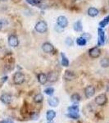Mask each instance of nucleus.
I'll use <instances>...</instances> for the list:
<instances>
[{
	"label": "nucleus",
	"mask_w": 109,
	"mask_h": 123,
	"mask_svg": "<svg viewBox=\"0 0 109 123\" xmlns=\"http://www.w3.org/2000/svg\"><path fill=\"white\" fill-rule=\"evenodd\" d=\"M35 31L39 33H41V34L45 33L48 30V24L45 22L44 21H39V22L36 23V25H35Z\"/></svg>",
	"instance_id": "1"
},
{
	"label": "nucleus",
	"mask_w": 109,
	"mask_h": 123,
	"mask_svg": "<svg viewBox=\"0 0 109 123\" xmlns=\"http://www.w3.org/2000/svg\"><path fill=\"white\" fill-rule=\"evenodd\" d=\"M25 79V75L23 73L20 72V71H17V72H16L14 74V76H13V82L16 85H21L22 83H24Z\"/></svg>",
	"instance_id": "2"
},
{
	"label": "nucleus",
	"mask_w": 109,
	"mask_h": 123,
	"mask_svg": "<svg viewBox=\"0 0 109 123\" xmlns=\"http://www.w3.org/2000/svg\"><path fill=\"white\" fill-rule=\"evenodd\" d=\"M107 102H108V98H107L106 94H104L98 95L95 98V103L99 106H103L107 104Z\"/></svg>",
	"instance_id": "3"
},
{
	"label": "nucleus",
	"mask_w": 109,
	"mask_h": 123,
	"mask_svg": "<svg viewBox=\"0 0 109 123\" xmlns=\"http://www.w3.org/2000/svg\"><path fill=\"white\" fill-rule=\"evenodd\" d=\"M8 44L11 47L16 48L19 45V39L16 35H11L8 37Z\"/></svg>",
	"instance_id": "4"
},
{
	"label": "nucleus",
	"mask_w": 109,
	"mask_h": 123,
	"mask_svg": "<svg viewBox=\"0 0 109 123\" xmlns=\"http://www.w3.org/2000/svg\"><path fill=\"white\" fill-rule=\"evenodd\" d=\"M89 54L92 58H98L101 55V50L98 47H94L89 50Z\"/></svg>",
	"instance_id": "5"
},
{
	"label": "nucleus",
	"mask_w": 109,
	"mask_h": 123,
	"mask_svg": "<svg viewBox=\"0 0 109 123\" xmlns=\"http://www.w3.org/2000/svg\"><path fill=\"white\" fill-rule=\"evenodd\" d=\"M57 23L61 28H66L68 25V21H67V17L64 16H60V17H57Z\"/></svg>",
	"instance_id": "6"
},
{
	"label": "nucleus",
	"mask_w": 109,
	"mask_h": 123,
	"mask_svg": "<svg viewBox=\"0 0 109 123\" xmlns=\"http://www.w3.org/2000/svg\"><path fill=\"white\" fill-rule=\"evenodd\" d=\"M42 49L44 53H51L54 50V47L51 43L49 42H45L42 44Z\"/></svg>",
	"instance_id": "7"
},
{
	"label": "nucleus",
	"mask_w": 109,
	"mask_h": 123,
	"mask_svg": "<svg viewBox=\"0 0 109 123\" xmlns=\"http://www.w3.org/2000/svg\"><path fill=\"white\" fill-rule=\"evenodd\" d=\"M85 94L86 98H91L93 97L95 94V89L93 85H89L85 88Z\"/></svg>",
	"instance_id": "8"
},
{
	"label": "nucleus",
	"mask_w": 109,
	"mask_h": 123,
	"mask_svg": "<svg viewBox=\"0 0 109 123\" xmlns=\"http://www.w3.org/2000/svg\"><path fill=\"white\" fill-rule=\"evenodd\" d=\"M98 46H101V45H103L105 43V39H106V38H105V33L101 28H98Z\"/></svg>",
	"instance_id": "9"
},
{
	"label": "nucleus",
	"mask_w": 109,
	"mask_h": 123,
	"mask_svg": "<svg viewBox=\"0 0 109 123\" xmlns=\"http://www.w3.org/2000/svg\"><path fill=\"white\" fill-rule=\"evenodd\" d=\"M0 100L4 104H10L12 103V96L9 94H3L1 95V97H0Z\"/></svg>",
	"instance_id": "10"
},
{
	"label": "nucleus",
	"mask_w": 109,
	"mask_h": 123,
	"mask_svg": "<svg viewBox=\"0 0 109 123\" xmlns=\"http://www.w3.org/2000/svg\"><path fill=\"white\" fill-rule=\"evenodd\" d=\"M58 79V74L56 71H51L48 74V81L49 82H56Z\"/></svg>",
	"instance_id": "11"
},
{
	"label": "nucleus",
	"mask_w": 109,
	"mask_h": 123,
	"mask_svg": "<svg viewBox=\"0 0 109 123\" xmlns=\"http://www.w3.org/2000/svg\"><path fill=\"white\" fill-rule=\"evenodd\" d=\"M76 78V75L73 71H65V74H64V79L67 81H71L73 80L74 79Z\"/></svg>",
	"instance_id": "12"
},
{
	"label": "nucleus",
	"mask_w": 109,
	"mask_h": 123,
	"mask_svg": "<svg viewBox=\"0 0 109 123\" xmlns=\"http://www.w3.org/2000/svg\"><path fill=\"white\" fill-rule=\"evenodd\" d=\"M38 80L41 85L46 84V82L48 81V76L44 73H40L38 76Z\"/></svg>",
	"instance_id": "13"
},
{
	"label": "nucleus",
	"mask_w": 109,
	"mask_h": 123,
	"mask_svg": "<svg viewBox=\"0 0 109 123\" xmlns=\"http://www.w3.org/2000/svg\"><path fill=\"white\" fill-rule=\"evenodd\" d=\"M48 103L49 106L51 107H57L59 104V100L58 98H56V97H52V98H49L48 100Z\"/></svg>",
	"instance_id": "14"
},
{
	"label": "nucleus",
	"mask_w": 109,
	"mask_h": 123,
	"mask_svg": "<svg viewBox=\"0 0 109 123\" xmlns=\"http://www.w3.org/2000/svg\"><path fill=\"white\" fill-rule=\"evenodd\" d=\"M88 15L90 16L91 17H97L98 15V10L95 7H90L88 9Z\"/></svg>",
	"instance_id": "15"
},
{
	"label": "nucleus",
	"mask_w": 109,
	"mask_h": 123,
	"mask_svg": "<svg viewBox=\"0 0 109 123\" xmlns=\"http://www.w3.org/2000/svg\"><path fill=\"white\" fill-rule=\"evenodd\" d=\"M74 30L77 32H80V31H82L83 30V25H82V22H81L80 20H79V21H77L75 22L74 24Z\"/></svg>",
	"instance_id": "16"
},
{
	"label": "nucleus",
	"mask_w": 109,
	"mask_h": 123,
	"mask_svg": "<svg viewBox=\"0 0 109 123\" xmlns=\"http://www.w3.org/2000/svg\"><path fill=\"white\" fill-rule=\"evenodd\" d=\"M46 117H47V120L48 121V122H49V121H53V118L56 117V112H55L54 111H53V110H48L47 112Z\"/></svg>",
	"instance_id": "17"
},
{
	"label": "nucleus",
	"mask_w": 109,
	"mask_h": 123,
	"mask_svg": "<svg viewBox=\"0 0 109 123\" xmlns=\"http://www.w3.org/2000/svg\"><path fill=\"white\" fill-rule=\"evenodd\" d=\"M86 43H87V40L85 38H83L82 36L76 39V43L79 46H85V45L86 44Z\"/></svg>",
	"instance_id": "18"
},
{
	"label": "nucleus",
	"mask_w": 109,
	"mask_h": 123,
	"mask_svg": "<svg viewBox=\"0 0 109 123\" xmlns=\"http://www.w3.org/2000/svg\"><path fill=\"white\" fill-rule=\"evenodd\" d=\"M61 57H62V65L63 67H68L69 66V60L67 57L65 56L63 53H61Z\"/></svg>",
	"instance_id": "19"
},
{
	"label": "nucleus",
	"mask_w": 109,
	"mask_h": 123,
	"mask_svg": "<svg viewBox=\"0 0 109 123\" xmlns=\"http://www.w3.org/2000/svg\"><path fill=\"white\" fill-rule=\"evenodd\" d=\"M100 65H101V67H103V68H107V67H109V59L107 58V57H104V58L101 59Z\"/></svg>",
	"instance_id": "20"
},
{
	"label": "nucleus",
	"mask_w": 109,
	"mask_h": 123,
	"mask_svg": "<svg viewBox=\"0 0 109 123\" xmlns=\"http://www.w3.org/2000/svg\"><path fill=\"white\" fill-rule=\"evenodd\" d=\"M71 102L75 103V104H76V103L80 102V94H72V95H71Z\"/></svg>",
	"instance_id": "21"
},
{
	"label": "nucleus",
	"mask_w": 109,
	"mask_h": 123,
	"mask_svg": "<svg viewBox=\"0 0 109 123\" xmlns=\"http://www.w3.org/2000/svg\"><path fill=\"white\" fill-rule=\"evenodd\" d=\"M108 23H109V15L108 16V17H105V18L102 21H100V22H99V26L101 27V28H103V27L106 26Z\"/></svg>",
	"instance_id": "22"
},
{
	"label": "nucleus",
	"mask_w": 109,
	"mask_h": 123,
	"mask_svg": "<svg viewBox=\"0 0 109 123\" xmlns=\"http://www.w3.org/2000/svg\"><path fill=\"white\" fill-rule=\"evenodd\" d=\"M43 100V96L41 94H36L35 97H34V102L35 103H41Z\"/></svg>",
	"instance_id": "23"
},
{
	"label": "nucleus",
	"mask_w": 109,
	"mask_h": 123,
	"mask_svg": "<svg viewBox=\"0 0 109 123\" xmlns=\"http://www.w3.org/2000/svg\"><path fill=\"white\" fill-rule=\"evenodd\" d=\"M68 112H79V108L77 105H73L71 107L68 108Z\"/></svg>",
	"instance_id": "24"
},
{
	"label": "nucleus",
	"mask_w": 109,
	"mask_h": 123,
	"mask_svg": "<svg viewBox=\"0 0 109 123\" xmlns=\"http://www.w3.org/2000/svg\"><path fill=\"white\" fill-rule=\"evenodd\" d=\"M67 117L70 118H72V119H78L80 117L78 112H69V113L67 114Z\"/></svg>",
	"instance_id": "25"
},
{
	"label": "nucleus",
	"mask_w": 109,
	"mask_h": 123,
	"mask_svg": "<svg viewBox=\"0 0 109 123\" xmlns=\"http://www.w3.org/2000/svg\"><path fill=\"white\" fill-rule=\"evenodd\" d=\"M44 92H45V94L48 95H53V93H54V89L52 88V87H48V88L45 89Z\"/></svg>",
	"instance_id": "26"
},
{
	"label": "nucleus",
	"mask_w": 109,
	"mask_h": 123,
	"mask_svg": "<svg viewBox=\"0 0 109 123\" xmlns=\"http://www.w3.org/2000/svg\"><path fill=\"white\" fill-rule=\"evenodd\" d=\"M6 56V49L3 47H0V58H3Z\"/></svg>",
	"instance_id": "27"
},
{
	"label": "nucleus",
	"mask_w": 109,
	"mask_h": 123,
	"mask_svg": "<svg viewBox=\"0 0 109 123\" xmlns=\"http://www.w3.org/2000/svg\"><path fill=\"white\" fill-rule=\"evenodd\" d=\"M25 1L30 5H37L39 3V0H25Z\"/></svg>",
	"instance_id": "28"
},
{
	"label": "nucleus",
	"mask_w": 109,
	"mask_h": 123,
	"mask_svg": "<svg viewBox=\"0 0 109 123\" xmlns=\"http://www.w3.org/2000/svg\"><path fill=\"white\" fill-rule=\"evenodd\" d=\"M81 36H82L83 38L85 39L87 41H88L89 39H90L91 38V35H90V34H88V33H85V34H83V35H81Z\"/></svg>",
	"instance_id": "29"
},
{
	"label": "nucleus",
	"mask_w": 109,
	"mask_h": 123,
	"mask_svg": "<svg viewBox=\"0 0 109 123\" xmlns=\"http://www.w3.org/2000/svg\"><path fill=\"white\" fill-rule=\"evenodd\" d=\"M66 43L68 46H71V45L73 44V41H72V39H71V38H67L66 39Z\"/></svg>",
	"instance_id": "30"
},
{
	"label": "nucleus",
	"mask_w": 109,
	"mask_h": 123,
	"mask_svg": "<svg viewBox=\"0 0 109 123\" xmlns=\"http://www.w3.org/2000/svg\"><path fill=\"white\" fill-rule=\"evenodd\" d=\"M39 114L38 113H36V112H34V113L31 115V119L32 120H37V119L39 118Z\"/></svg>",
	"instance_id": "31"
},
{
	"label": "nucleus",
	"mask_w": 109,
	"mask_h": 123,
	"mask_svg": "<svg viewBox=\"0 0 109 123\" xmlns=\"http://www.w3.org/2000/svg\"><path fill=\"white\" fill-rule=\"evenodd\" d=\"M0 123H12V122L9 120H4V121H1Z\"/></svg>",
	"instance_id": "32"
},
{
	"label": "nucleus",
	"mask_w": 109,
	"mask_h": 123,
	"mask_svg": "<svg viewBox=\"0 0 109 123\" xmlns=\"http://www.w3.org/2000/svg\"><path fill=\"white\" fill-rule=\"evenodd\" d=\"M2 27H3V23H2V21H0V31H1Z\"/></svg>",
	"instance_id": "33"
},
{
	"label": "nucleus",
	"mask_w": 109,
	"mask_h": 123,
	"mask_svg": "<svg viewBox=\"0 0 109 123\" xmlns=\"http://www.w3.org/2000/svg\"><path fill=\"white\" fill-rule=\"evenodd\" d=\"M48 123H53V122H52V121H49V122Z\"/></svg>",
	"instance_id": "34"
},
{
	"label": "nucleus",
	"mask_w": 109,
	"mask_h": 123,
	"mask_svg": "<svg viewBox=\"0 0 109 123\" xmlns=\"http://www.w3.org/2000/svg\"><path fill=\"white\" fill-rule=\"evenodd\" d=\"M1 1H7V0H1Z\"/></svg>",
	"instance_id": "35"
}]
</instances>
